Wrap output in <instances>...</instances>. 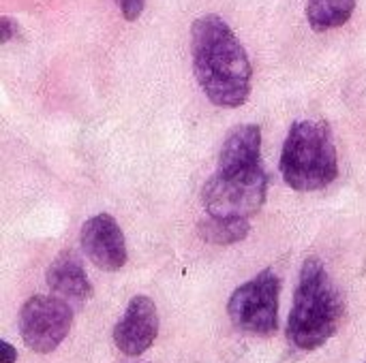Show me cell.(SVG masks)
Masks as SVG:
<instances>
[{
    "mask_svg": "<svg viewBox=\"0 0 366 363\" xmlns=\"http://www.w3.org/2000/svg\"><path fill=\"white\" fill-rule=\"evenodd\" d=\"M45 280L51 293L66 302L84 304L92 297L90 278L75 250H62L47 267Z\"/></svg>",
    "mask_w": 366,
    "mask_h": 363,
    "instance_id": "9",
    "label": "cell"
},
{
    "mask_svg": "<svg viewBox=\"0 0 366 363\" xmlns=\"http://www.w3.org/2000/svg\"><path fill=\"white\" fill-rule=\"evenodd\" d=\"M356 0H309L307 19L315 32H326L350 21Z\"/></svg>",
    "mask_w": 366,
    "mask_h": 363,
    "instance_id": "12",
    "label": "cell"
},
{
    "mask_svg": "<svg viewBox=\"0 0 366 363\" xmlns=\"http://www.w3.org/2000/svg\"><path fill=\"white\" fill-rule=\"evenodd\" d=\"M114 2L120 6L124 19L129 21H135L144 13V6H146V0H114Z\"/></svg>",
    "mask_w": 366,
    "mask_h": 363,
    "instance_id": "13",
    "label": "cell"
},
{
    "mask_svg": "<svg viewBox=\"0 0 366 363\" xmlns=\"http://www.w3.org/2000/svg\"><path fill=\"white\" fill-rule=\"evenodd\" d=\"M193 73L210 98V103L236 109L244 105L251 92V62L249 56L219 15H202L191 26Z\"/></svg>",
    "mask_w": 366,
    "mask_h": 363,
    "instance_id": "1",
    "label": "cell"
},
{
    "mask_svg": "<svg viewBox=\"0 0 366 363\" xmlns=\"http://www.w3.org/2000/svg\"><path fill=\"white\" fill-rule=\"evenodd\" d=\"M281 173L290 188L313 193L330 186L339 175L337 145L322 120H296L281 152Z\"/></svg>",
    "mask_w": 366,
    "mask_h": 363,
    "instance_id": "3",
    "label": "cell"
},
{
    "mask_svg": "<svg viewBox=\"0 0 366 363\" xmlns=\"http://www.w3.org/2000/svg\"><path fill=\"white\" fill-rule=\"evenodd\" d=\"M17 362V351L13 344L6 340H0V363H15Z\"/></svg>",
    "mask_w": 366,
    "mask_h": 363,
    "instance_id": "15",
    "label": "cell"
},
{
    "mask_svg": "<svg viewBox=\"0 0 366 363\" xmlns=\"http://www.w3.org/2000/svg\"><path fill=\"white\" fill-rule=\"evenodd\" d=\"M268 195V173L264 165L244 171H214L202 186V203L208 214L227 218L255 216Z\"/></svg>",
    "mask_w": 366,
    "mask_h": 363,
    "instance_id": "4",
    "label": "cell"
},
{
    "mask_svg": "<svg viewBox=\"0 0 366 363\" xmlns=\"http://www.w3.org/2000/svg\"><path fill=\"white\" fill-rule=\"evenodd\" d=\"M73 310L62 297L32 295L19 310V336L24 344L39 355L54 353L69 336Z\"/></svg>",
    "mask_w": 366,
    "mask_h": 363,
    "instance_id": "6",
    "label": "cell"
},
{
    "mask_svg": "<svg viewBox=\"0 0 366 363\" xmlns=\"http://www.w3.org/2000/svg\"><path fill=\"white\" fill-rule=\"evenodd\" d=\"M159 336V312L150 297L135 295L114 327V342L120 353L137 357L146 353Z\"/></svg>",
    "mask_w": 366,
    "mask_h": 363,
    "instance_id": "8",
    "label": "cell"
},
{
    "mask_svg": "<svg viewBox=\"0 0 366 363\" xmlns=\"http://www.w3.org/2000/svg\"><path fill=\"white\" fill-rule=\"evenodd\" d=\"M251 231L249 218H227L208 214L197 223V233L212 246H232L242 242Z\"/></svg>",
    "mask_w": 366,
    "mask_h": 363,
    "instance_id": "11",
    "label": "cell"
},
{
    "mask_svg": "<svg viewBox=\"0 0 366 363\" xmlns=\"http://www.w3.org/2000/svg\"><path fill=\"white\" fill-rule=\"evenodd\" d=\"M84 255L103 272H118L127 263V244L120 225L109 214L88 218L79 231Z\"/></svg>",
    "mask_w": 366,
    "mask_h": 363,
    "instance_id": "7",
    "label": "cell"
},
{
    "mask_svg": "<svg viewBox=\"0 0 366 363\" xmlns=\"http://www.w3.org/2000/svg\"><path fill=\"white\" fill-rule=\"evenodd\" d=\"M262 165V128L240 124L232 128L219 150L217 171H244Z\"/></svg>",
    "mask_w": 366,
    "mask_h": 363,
    "instance_id": "10",
    "label": "cell"
},
{
    "mask_svg": "<svg viewBox=\"0 0 366 363\" xmlns=\"http://www.w3.org/2000/svg\"><path fill=\"white\" fill-rule=\"evenodd\" d=\"M19 26H17V21L13 19V17H9V15H2L0 17V43L4 45V43H9L11 39H17L19 36Z\"/></svg>",
    "mask_w": 366,
    "mask_h": 363,
    "instance_id": "14",
    "label": "cell"
},
{
    "mask_svg": "<svg viewBox=\"0 0 366 363\" xmlns=\"http://www.w3.org/2000/svg\"><path fill=\"white\" fill-rule=\"evenodd\" d=\"M341 317L343 297L337 285L320 259H307L300 267L294 306L287 319L290 342L305 353L322 349L337 334Z\"/></svg>",
    "mask_w": 366,
    "mask_h": 363,
    "instance_id": "2",
    "label": "cell"
},
{
    "mask_svg": "<svg viewBox=\"0 0 366 363\" xmlns=\"http://www.w3.org/2000/svg\"><path fill=\"white\" fill-rule=\"evenodd\" d=\"M281 280L272 270L259 272L240 285L227 302V315L234 327L251 336H274L279 329Z\"/></svg>",
    "mask_w": 366,
    "mask_h": 363,
    "instance_id": "5",
    "label": "cell"
}]
</instances>
